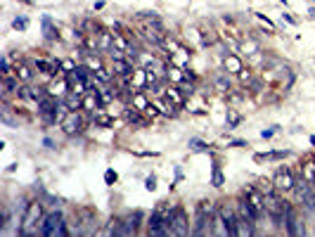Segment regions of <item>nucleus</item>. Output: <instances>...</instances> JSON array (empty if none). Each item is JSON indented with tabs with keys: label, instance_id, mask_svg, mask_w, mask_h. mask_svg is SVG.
Returning a JSON list of instances; mask_svg holds the SVG:
<instances>
[{
	"label": "nucleus",
	"instance_id": "nucleus-8",
	"mask_svg": "<svg viewBox=\"0 0 315 237\" xmlns=\"http://www.w3.org/2000/svg\"><path fill=\"white\" fill-rule=\"evenodd\" d=\"M95 43H98V52H100V55H104V52L109 55V50L114 48V34L107 31V28H100L98 36H95Z\"/></svg>",
	"mask_w": 315,
	"mask_h": 237
},
{
	"label": "nucleus",
	"instance_id": "nucleus-1",
	"mask_svg": "<svg viewBox=\"0 0 315 237\" xmlns=\"http://www.w3.org/2000/svg\"><path fill=\"white\" fill-rule=\"evenodd\" d=\"M214 216H216V206L211 200H202L194 209V228L192 232L199 237L214 235Z\"/></svg>",
	"mask_w": 315,
	"mask_h": 237
},
{
	"label": "nucleus",
	"instance_id": "nucleus-30",
	"mask_svg": "<svg viewBox=\"0 0 315 237\" xmlns=\"http://www.w3.org/2000/svg\"><path fill=\"white\" fill-rule=\"evenodd\" d=\"M144 188H147L150 192H154V190H156V178H154V176H150V178L144 180Z\"/></svg>",
	"mask_w": 315,
	"mask_h": 237
},
{
	"label": "nucleus",
	"instance_id": "nucleus-27",
	"mask_svg": "<svg viewBox=\"0 0 315 237\" xmlns=\"http://www.w3.org/2000/svg\"><path fill=\"white\" fill-rule=\"evenodd\" d=\"M242 50H244V55H256V50H258V46H256V43H244V46H242Z\"/></svg>",
	"mask_w": 315,
	"mask_h": 237
},
{
	"label": "nucleus",
	"instance_id": "nucleus-17",
	"mask_svg": "<svg viewBox=\"0 0 315 237\" xmlns=\"http://www.w3.org/2000/svg\"><path fill=\"white\" fill-rule=\"evenodd\" d=\"M216 40H218V36H216L214 28H202V43H204V46L206 48L216 46Z\"/></svg>",
	"mask_w": 315,
	"mask_h": 237
},
{
	"label": "nucleus",
	"instance_id": "nucleus-4",
	"mask_svg": "<svg viewBox=\"0 0 315 237\" xmlns=\"http://www.w3.org/2000/svg\"><path fill=\"white\" fill-rule=\"evenodd\" d=\"M272 185H275L278 192H292L296 190V178L289 168H278L275 176H272Z\"/></svg>",
	"mask_w": 315,
	"mask_h": 237
},
{
	"label": "nucleus",
	"instance_id": "nucleus-22",
	"mask_svg": "<svg viewBox=\"0 0 315 237\" xmlns=\"http://www.w3.org/2000/svg\"><path fill=\"white\" fill-rule=\"evenodd\" d=\"M216 90L220 92H230V81H228V76H216Z\"/></svg>",
	"mask_w": 315,
	"mask_h": 237
},
{
	"label": "nucleus",
	"instance_id": "nucleus-5",
	"mask_svg": "<svg viewBox=\"0 0 315 237\" xmlns=\"http://www.w3.org/2000/svg\"><path fill=\"white\" fill-rule=\"evenodd\" d=\"M190 218H188V211L182 204H176L173 206V235H190Z\"/></svg>",
	"mask_w": 315,
	"mask_h": 237
},
{
	"label": "nucleus",
	"instance_id": "nucleus-35",
	"mask_svg": "<svg viewBox=\"0 0 315 237\" xmlns=\"http://www.w3.org/2000/svg\"><path fill=\"white\" fill-rule=\"evenodd\" d=\"M275 130H278V128H272V130H263L261 136L263 138H272V136H275Z\"/></svg>",
	"mask_w": 315,
	"mask_h": 237
},
{
	"label": "nucleus",
	"instance_id": "nucleus-7",
	"mask_svg": "<svg viewBox=\"0 0 315 237\" xmlns=\"http://www.w3.org/2000/svg\"><path fill=\"white\" fill-rule=\"evenodd\" d=\"M284 230H287V235H304V232H306V228H304V223H301V218H298V214L294 206H292V209L287 211V216H284Z\"/></svg>",
	"mask_w": 315,
	"mask_h": 237
},
{
	"label": "nucleus",
	"instance_id": "nucleus-25",
	"mask_svg": "<svg viewBox=\"0 0 315 237\" xmlns=\"http://www.w3.org/2000/svg\"><path fill=\"white\" fill-rule=\"evenodd\" d=\"M86 64H88L90 69H92V74H95L100 66H102V62H100L98 57H90V52H88V57H86Z\"/></svg>",
	"mask_w": 315,
	"mask_h": 237
},
{
	"label": "nucleus",
	"instance_id": "nucleus-24",
	"mask_svg": "<svg viewBox=\"0 0 315 237\" xmlns=\"http://www.w3.org/2000/svg\"><path fill=\"white\" fill-rule=\"evenodd\" d=\"M304 174H306V180L308 182H315V159H313V162H306V164H304Z\"/></svg>",
	"mask_w": 315,
	"mask_h": 237
},
{
	"label": "nucleus",
	"instance_id": "nucleus-31",
	"mask_svg": "<svg viewBox=\"0 0 315 237\" xmlns=\"http://www.w3.org/2000/svg\"><path fill=\"white\" fill-rule=\"evenodd\" d=\"M60 64H62V69H64V72H74V69L78 66V64H74L72 60H64V62H60Z\"/></svg>",
	"mask_w": 315,
	"mask_h": 237
},
{
	"label": "nucleus",
	"instance_id": "nucleus-34",
	"mask_svg": "<svg viewBox=\"0 0 315 237\" xmlns=\"http://www.w3.org/2000/svg\"><path fill=\"white\" fill-rule=\"evenodd\" d=\"M180 90L185 92V98H188V95H192V92H194V90H192V86H188V83H180Z\"/></svg>",
	"mask_w": 315,
	"mask_h": 237
},
{
	"label": "nucleus",
	"instance_id": "nucleus-18",
	"mask_svg": "<svg viewBox=\"0 0 315 237\" xmlns=\"http://www.w3.org/2000/svg\"><path fill=\"white\" fill-rule=\"evenodd\" d=\"M92 121H95V126H102V128L114 126V118H112V116H107V114H100V112H95V116H92Z\"/></svg>",
	"mask_w": 315,
	"mask_h": 237
},
{
	"label": "nucleus",
	"instance_id": "nucleus-32",
	"mask_svg": "<svg viewBox=\"0 0 315 237\" xmlns=\"http://www.w3.org/2000/svg\"><path fill=\"white\" fill-rule=\"evenodd\" d=\"M190 147H192V150H197V152H202V150H204V142H202V140H192V142H190Z\"/></svg>",
	"mask_w": 315,
	"mask_h": 237
},
{
	"label": "nucleus",
	"instance_id": "nucleus-26",
	"mask_svg": "<svg viewBox=\"0 0 315 237\" xmlns=\"http://www.w3.org/2000/svg\"><path fill=\"white\" fill-rule=\"evenodd\" d=\"M116 180H118L116 171H112V168H109V171H104V182H107V185H114Z\"/></svg>",
	"mask_w": 315,
	"mask_h": 237
},
{
	"label": "nucleus",
	"instance_id": "nucleus-12",
	"mask_svg": "<svg viewBox=\"0 0 315 237\" xmlns=\"http://www.w3.org/2000/svg\"><path fill=\"white\" fill-rule=\"evenodd\" d=\"M62 102H64V107H66L69 112H78V110H81V104H83V98L78 95V92L69 90L66 95H64V100H62Z\"/></svg>",
	"mask_w": 315,
	"mask_h": 237
},
{
	"label": "nucleus",
	"instance_id": "nucleus-23",
	"mask_svg": "<svg viewBox=\"0 0 315 237\" xmlns=\"http://www.w3.org/2000/svg\"><path fill=\"white\" fill-rule=\"evenodd\" d=\"M240 124H242V116H240L237 112L228 110V128H237Z\"/></svg>",
	"mask_w": 315,
	"mask_h": 237
},
{
	"label": "nucleus",
	"instance_id": "nucleus-11",
	"mask_svg": "<svg viewBox=\"0 0 315 237\" xmlns=\"http://www.w3.org/2000/svg\"><path fill=\"white\" fill-rule=\"evenodd\" d=\"M223 66H225V72L228 74H240L244 69L242 66V60L234 55V52H230V55H225V60H223Z\"/></svg>",
	"mask_w": 315,
	"mask_h": 237
},
{
	"label": "nucleus",
	"instance_id": "nucleus-33",
	"mask_svg": "<svg viewBox=\"0 0 315 237\" xmlns=\"http://www.w3.org/2000/svg\"><path fill=\"white\" fill-rule=\"evenodd\" d=\"M10 74H12V69H10V60L5 57V60H2V76H10Z\"/></svg>",
	"mask_w": 315,
	"mask_h": 237
},
{
	"label": "nucleus",
	"instance_id": "nucleus-10",
	"mask_svg": "<svg viewBox=\"0 0 315 237\" xmlns=\"http://www.w3.org/2000/svg\"><path fill=\"white\" fill-rule=\"evenodd\" d=\"M66 88H72V83L66 81V78H60V81H54L50 88H48V92L52 95V98H57V100H64V95H66Z\"/></svg>",
	"mask_w": 315,
	"mask_h": 237
},
{
	"label": "nucleus",
	"instance_id": "nucleus-38",
	"mask_svg": "<svg viewBox=\"0 0 315 237\" xmlns=\"http://www.w3.org/2000/svg\"><path fill=\"white\" fill-rule=\"evenodd\" d=\"M310 142H313V145H315V138H310Z\"/></svg>",
	"mask_w": 315,
	"mask_h": 237
},
{
	"label": "nucleus",
	"instance_id": "nucleus-28",
	"mask_svg": "<svg viewBox=\"0 0 315 237\" xmlns=\"http://www.w3.org/2000/svg\"><path fill=\"white\" fill-rule=\"evenodd\" d=\"M240 78H242V83H252L254 81V74L249 72V69H242V72H240Z\"/></svg>",
	"mask_w": 315,
	"mask_h": 237
},
{
	"label": "nucleus",
	"instance_id": "nucleus-15",
	"mask_svg": "<svg viewBox=\"0 0 315 237\" xmlns=\"http://www.w3.org/2000/svg\"><path fill=\"white\" fill-rule=\"evenodd\" d=\"M133 107H135V110H140V112H144L147 107H150V100L144 98L142 90H135L133 92Z\"/></svg>",
	"mask_w": 315,
	"mask_h": 237
},
{
	"label": "nucleus",
	"instance_id": "nucleus-16",
	"mask_svg": "<svg viewBox=\"0 0 315 237\" xmlns=\"http://www.w3.org/2000/svg\"><path fill=\"white\" fill-rule=\"evenodd\" d=\"M211 185H214V188H223L225 185V176H223V171H220L218 164H214V171H211Z\"/></svg>",
	"mask_w": 315,
	"mask_h": 237
},
{
	"label": "nucleus",
	"instance_id": "nucleus-3",
	"mask_svg": "<svg viewBox=\"0 0 315 237\" xmlns=\"http://www.w3.org/2000/svg\"><path fill=\"white\" fill-rule=\"evenodd\" d=\"M40 235L43 237H57V235H74V230H69L66 226V220L60 211H52V214H48L43 220V226H40Z\"/></svg>",
	"mask_w": 315,
	"mask_h": 237
},
{
	"label": "nucleus",
	"instance_id": "nucleus-6",
	"mask_svg": "<svg viewBox=\"0 0 315 237\" xmlns=\"http://www.w3.org/2000/svg\"><path fill=\"white\" fill-rule=\"evenodd\" d=\"M83 126H86V121L78 112H66V116L62 118V130L66 136H76V133H81Z\"/></svg>",
	"mask_w": 315,
	"mask_h": 237
},
{
	"label": "nucleus",
	"instance_id": "nucleus-29",
	"mask_svg": "<svg viewBox=\"0 0 315 237\" xmlns=\"http://www.w3.org/2000/svg\"><path fill=\"white\" fill-rule=\"evenodd\" d=\"M12 26H14V28H19V31H26L28 22H26V19H14V22H12Z\"/></svg>",
	"mask_w": 315,
	"mask_h": 237
},
{
	"label": "nucleus",
	"instance_id": "nucleus-21",
	"mask_svg": "<svg viewBox=\"0 0 315 237\" xmlns=\"http://www.w3.org/2000/svg\"><path fill=\"white\" fill-rule=\"evenodd\" d=\"M256 188H258L263 194H272V192H278V190H275V185H272V180H266V178H261Z\"/></svg>",
	"mask_w": 315,
	"mask_h": 237
},
{
	"label": "nucleus",
	"instance_id": "nucleus-37",
	"mask_svg": "<svg viewBox=\"0 0 315 237\" xmlns=\"http://www.w3.org/2000/svg\"><path fill=\"white\" fill-rule=\"evenodd\" d=\"M19 2H24V5H34V0H19Z\"/></svg>",
	"mask_w": 315,
	"mask_h": 237
},
{
	"label": "nucleus",
	"instance_id": "nucleus-9",
	"mask_svg": "<svg viewBox=\"0 0 315 237\" xmlns=\"http://www.w3.org/2000/svg\"><path fill=\"white\" fill-rule=\"evenodd\" d=\"M34 69H36L38 74H45V76H54L57 72H62V64L50 62V60H36V62H34Z\"/></svg>",
	"mask_w": 315,
	"mask_h": 237
},
{
	"label": "nucleus",
	"instance_id": "nucleus-36",
	"mask_svg": "<svg viewBox=\"0 0 315 237\" xmlns=\"http://www.w3.org/2000/svg\"><path fill=\"white\" fill-rule=\"evenodd\" d=\"M244 145H246L244 140H234V142H232V147H244Z\"/></svg>",
	"mask_w": 315,
	"mask_h": 237
},
{
	"label": "nucleus",
	"instance_id": "nucleus-2",
	"mask_svg": "<svg viewBox=\"0 0 315 237\" xmlns=\"http://www.w3.org/2000/svg\"><path fill=\"white\" fill-rule=\"evenodd\" d=\"M43 202L40 200H34L26 204V211H24V216H22V228L19 232L22 235H34L38 228V223H43Z\"/></svg>",
	"mask_w": 315,
	"mask_h": 237
},
{
	"label": "nucleus",
	"instance_id": "nucleus-20",
	"mask_svg": "<svg viewBox=\"0 0 315 237\" xmlns=\"http://www.w3.org/2000/svg\"><path fill=\"white\" fill-rule=\"evenodd\" d=\"M43 28H45V38H60V34H57V28L52 26V22H50V17H43Z\"/></svg>",
	"mask_w": 315,
	"mask_h": 237
},
{
	"label": "nucleus",
	"instance_id": "nucleus-13",
	"mask_svg": "<svg viewBox=\"0 0 315 237\" xmlns=\"http://www.w3.org/2000/svg\"><path fill=\"white\" fill-rule=\"evenodd\" d=\"M14 76L19 78V83H31V81H34V69H31L28 64L19 62L17 69H14Z\"/></svg>",
	"mask_w": 315,
	"mask_h": 237
},
{
	"label": "nucleus",
	"instance_id": "nucleus-19",
	"mask_svg": "<svg viewBox=\"0 0 315 237\" xmlns=\"http://www.w3.org/2000/svg\"><path fill=\"white\" fill-rule=\"evenodd\" d=\"M95 78H98L100 83H109L112 78H116V76H114V72H109L107 66H100L98 72H95Z\"/></svg>",
	"mask_w": 315,
	"mask_h": 237
},
{
	"label": "nucleus",
	"instance_id": "nucleus-14",
	"mask_svg": "<svg viewBox=\"0 0 315 237\" xmlns=\"http://www.w3.org/2000/svg\"><path fill=\"white\" fill-rule=\"evenodd\" d=\"M166 98H168L176 107H182V104H185V92L180 90V86H171V88H166Z\"/></svg>",
	"mask_w": 315,
	"mask_h": 237
}]
</instances>
